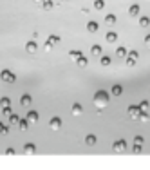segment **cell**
Instances as JSON below:
<instances>
[{
	"label": "cell",
	"instance_id": "34",
	"mask_svg": "<svg viewBox=\"0 0 150 170\" xmlns=\"http://www.w3.org/2000/svg\"><path fill=\"white\" fill-rule=\"evenodd\" d=\"M141 150H143V147H141V145H134V154H139Z\"/></svg>",
	"mask_w": 150,
	"mask_h": 170
},
{
	"label": "cell",
	"instance_id": "20",
	"mask_svg": "<svg viewBox=\"0 0 150 170\" xmlns=\"http://www.w3.org/2000/svg\"><path fill=\"white\" fill-rule=\"evenodd\" d=\"M116 56L125 58L127 56V49H125V47H118V49H116Z\"/></svg>",
	"mask_w": 150,
	"mask_h": 170
},
{
	"label": "cell",
	"instance_id": "36",
	"mask_svg": "<svg viewBox=\"0 0 150 170\" xmlns=\"http://www.w3.org/2000/svg\"><path fill=\"white\" fill-rule=\"evenodd\" d=\"M0 134H4V136H5V134H9V127H5V125H4V128H2V132H0Z\"/></svg>",
	"mask_w": 150,
	"mask_h": 170
},
{
	"label": "cell",
	"instance_id": "37",
	"mask_svg": "<svg viewBox=\"0 0 150 170\" xmlns=\"http://www.w3.org/2000/svg\"><path fill=\"white\" fill-rule=\"evenodd\" d=\"M5 154H7V156H13V154H15V150H13V148H7V150H5Z\"/></svg>",
	"mask_w": 150,
	"mask_h": 170
},
{
	"label": "cell",
	"instance_id": "26",
	"mask_svg": "<svg viewBox=\"0 0 150 170\" xmlns=\"http://www.w3.org/2000/svg\"><path fill=\"white\" fill-rule=\"evenodd\" d=\"M2 114H4L5 118H9L11 114H13V111H11V107H4V109H2Z\"/></svg>",
	"mask_w": 150,
	"mask_h": 170
},
{
	"label": "cell",
	"instance_id": "13",
	"mask_svg": "<svg viewBox=\"0 0 150 170\" xmlns=\"http://www.w3.org/2000/svg\"><path fill=\"white\" fill-rule=\"evenodd\" d=\"M98 27H100L98 22H92V20H91V22L87 24V31H89V33H96V31H98Z\"/></svg>",
	"mask_w": 150,
	"mask_h": 170
},
{
	"label": "cell",
	"instance_id": "25",
	"mask_svg": "<svg viewBox=\"0 0 150 170\" xmlns=\"http://www.w3.org/2000/svg\"><path fill=\"white\" fill-rule=\"evenodd\" d=\"M101 65H103V67L110 65V56H101Z\"/></svg>",
	"mask_w": 150,
	"mask_h": 170
},
{
	"label": "cell",
	"instance_id": "21",
	"mask_svg": "<svg viewBox=\"0 0 150 170\" xmlns=\"http://www.w3.org/2000/svg\"><path fill=\"white\" fill-rule=\"evenodd\" d=\"M9 105H11V101H9L7 96H2V98H0V107H2V109H4V107H9Z\"/></svg>",
	"mask_w": 150,
	"mask_h": 170
},
{
	"label": "cell",
	"instance_id": "41",
	"mask_svg": "<svg viewBox=\"0 0 150 170\" xmlns=\"http://www.w3.org/2000/svg\"><path fill=\"white\" fill-rule=\"evenodd\" d=\"M2 128H4V125H2V121H0V132H2Z\"/></svg>",
	"mask_w": 150,
	"mask_h": 170
},
{
	"label": "cell",
	"instance_id": "8",
	"mask_svg": "<svg viewBox=\"0 0 150 170\" xmlns=\"http://www.w3.org/2000/svg\"><path fill=\"white\" fill-rule=\"evenodd\" d=\"M96 136H94V134H89V136H85V145L87 147H94V145H96Z\"/></svg>",
	"mask_w": 150,
	"mask_h": 170
},
{
	"label": "cell",
	"instance_id": "2",
	"mask_svg": "<svg viewBox=\"0 0 150 170\" xmlns=\"http://www.w3.org/2000/svg\"><path fill=\"white\" fill-rule=\"evenodd\" d=\"M0 78H2V81H5V83H13V81L16 80V76L7 69H4L2 72H0Z\"/></svg>",
	"mask_w": 150,
	"mask_h": 170
},
{
	"label": "cell",
	"instance_id": "38",
	"mask_svg": "<svg viewBox=\"0 0 150 170\" xmlns=\"http://www.w3.org/2000/svg\"><path fill=\"white\" fill-rule=\"evenodd\" d=\"M51 49H52V45H51L49 42H47V44H45V51H51Z\"/></svg>",
	"mask_w": 150,
	"mask_h": 170
},
{
	"label": "cell",
	"instance_id": "15",
	"mask_svg": "<svg viewBox=\"0 0 150 170\" xmlns=\"http://www.w3.org/2000/svg\"><path fill=\"white\" fill-rule=\"evenodd\" d=\"M27 127H29V119L22 118V119H20V123H18V128H20V130H27Z\"/></svg>",
	"mask_w": 150,
	"mask_h": 170
},
{
	"label": "cell",
	"instance_id": "16",
	"mask_svg": "<svg viewBox=\"0 0 150 170\" xmlns=\"http://www.w3.org/2000/svg\"><path fill=\"white\" fill-rule=\"evenodd\" d=\"M7 119H9V125H18L22 118H20V116H16V114H11V116H9Z\"/></svg>",
	"mask_w": 150,
	"mask_h": 170
},
{
	"label": "cell",
	"instance_id": "22",
	"mask_svg": "<svg viewBox=\"0 0 150 170\" xmlns=\"http://www.w3.org/2000/svg\"><path fill=\"white\" fill-rule=\"evenodd\" d=\"M91 53L94 54V56H100V54H101V45H92V49H91Z\"/></svg>",
	"mask_w": 150,
	"mask_h": 170
},
{
	"label": "cell",
	"instance_id": "3",
	"mask_svg": "<svg viewBox=\"0 0 150 170\" xmlns=\"http://www.w3.org/2000/svg\"><path fill=\"white\" fill-rule=\"evenodd\" d=\"M112 148H114L116 152H125V150H127V141H125V139H118V141H114Z\"/></svg>",
	"mask_w": 150,
	"mask_h": 170
},
{
	"label": "cell",
	"instance_id": "11",
	"mask_svg": "<svg viewBox=\"0 0 150 170\" xmlns=\"http://www.w3.org/2000/svg\"><path fill=\"white\" fill-rule=\"evenodd\" d=\"M25 118L29 119V123H36V121H38V112H36V111H29Z\"/></svg>",
	"mask_w": 150,
	"mask_h": 170
},
{
	"label": "cell",
	"instance_id": "40",
	"mask_svg": "<svg viewBox=\"0 0 150 170\" xmlns=\"http://www.w3.org/2000/svg\"><path fill=\"white\" fill-rule=\"evenodd\" d=\"M33 2H35V4H42L44 0H33Z\"/></svg>",
	"mask_w": 150,
	"mask_h": 170
},
{
	"label": "cell",
	"instance_id": "12",
	"mask_svg": "<svg viewBox=\"0 0 150 170\" xmlns=\"http://www.w3.org/2000/svg\"><path fill=\"white\" fill-rule=\"evenodd\" d=\"M139 5L138 4H134V5H130V9H128V15L130 16H139Z\"/></svg>",
	"mask_w": 150,
	"mask_h": 170
},
{
	"label": "cell",
	"instance_id": "32",
	"mask_svg": "<svg viewBox=\"0 0 150 170\" xmlns=\"http://www.w3.org/2000/svg\"><path fill=\"white\" fill-rule=\"evenodd\" d=\"M134 145H143V138L141 136H136L134 138Z\"/></svg>",
	"mask_w": 150,
	"mask_h": 170
},
{
	"label": "cell",
	"instance_id": "24",
	"mask_svg": "<svg viewBox=\"0 0 150 170\" xmlns=\"http://www.w3.org/2000/svg\"><path fill=\"white\" fill-rule=\"evenodd\" d=\"M47 42H49L51 45H56V44H60V36H49V40H47Z\"/></svg>",
	"mask_w": 150,
	"mask_h": 170
},
{
	"label": "cell",
	"instance_id": "4",
	"mask_svg": "<svg viewBox=\"0 0 150 170\" xmlns=\"http://www.w3.org/2000/svg\"><path fill=\"white\" fill-rule=\"evenodd\" d=\"M49 127L52 128L54 132H56V130H60V128H62V119H60L58 116H54V118H51V119H49Z\"/></svg>",
	"mask_w": 150,
	"mask_h": 170
},
{
	"label": "cell",
	"instance_id": "28",
	"mask_svg": "<svg viewBox=\"0 0 150 170\" xmlns=\"http://www.w3.org/2000/svg\"><path fill=\"white\" fill-rule=\"evenodd\" d=\"M81 56V53H78V51H71L69 53V58H72V60H78Z\"/></svg>",
	"mask_w": 150,
	"mask_h": 170
},
{
	"label": "cell",
	"instance_id": "10",
	"mask_svg": "<svg viewBox=\"0 0 150 170\" xmlns=\"http://www.w3.org/2000/svg\"><path fill=\"white\" fill-rule=\"evenodd\" d=\"M71 112H72V116H80V114H83V107H81L80 103H74Z\"/></svg>",
	"mask_w": 150,
	"mask_h": 170
},
{
	"label": "cell",
	"instance_id": "18",
	"mask_svg": "<svg viewBox=\"0 0 150 170\" xmlns=\"http://www.w3.org/2000/svg\"><path fill=\"white\" fill-rule=\"evenodd\" d=\"M139 25L141 27H148L150 25V18L148 16H139Z\"/></svg>",
	"mask_w": 150,
	"mask_h": 170
},
{
	"label": "cell",
	"instance_id": "23",
	"mask_svg": "<svg viewBox=\"0 0 150 170\" xmlns=\"http://www.w3.org/2000/svg\"><path fill=\"white\" fill-rule=\"evenodd\" d=\"M105 24H107V25L116 24V16H114V15H107V16H105Z\"/></svg>",
	"mask_w": 150,
	"mask_h": 170
},
{
	"label": "cell",
	"instance_id": "5",
	"mask_svg": "<svg viewBox=\"0 0 150 170\" xmlns=\"http://www.w3.org/2000/svg\"><path fill=\"white\" fill-rule=\"evenodd\" d=\"M128 114H130L134 119H139V114H141L139 105H132V107H128Z\"/></svg>",
	"mask_w": 150,
	"mask_h": 170
},
{
	"label": "cell",
	"instance_id": "30",
	"mask_svg": "<svg viewBox=\"0 0 150 170\" xmlns=\"http://www.w3.org/2000/svg\"><path fill=\"white\" fill-rule=\"evenodd\" d=\"M139 109H141L143 112H147V111H148V101H141V103H139Z\"/></svg>",
	"mask_w": 150,
	"mask_h": 170
},
{
	"label": "cell",
	"instance_id": "29",
	"mask_svg": "<svg viewBox=\"0 0 150 170\" xmlns=\"http://www.w3.org/2000/svg\"><path fill=\"white\" fill-rule=\"evenodd\" d=\"M94 8H96L98 11L103 9V0H94Z\"/></svg>",
	"mask_w": 150,
	"mask_h": 170
},
{
	"label": "cell",
	"instance_id": "35",
	"mask_svg": "<svg viewBox=\"0 0 150 170\" xmlns=\"http://www.w3.org/2000/svg\"><path fill=\"white\" fill-rule=\"evenodd\" d=\"M128 56L134 58V60H138V53H136V51H130V53H128Z\"/></svg>",
	"mask_w": 150,
	"mask_h": 170
},
{
	"label": "cell",
	"instance_id": "27",
	"mask_svg": "<svg viewBox=\"0 0 150 170\" xmlns=\"http://www.w3.org/2000/svg\"><path fill=\"white\" fill-rule=\"evenodd\" d=\"M42 5H44V9H52V0H44Z\"/></svg>",
	"mask_w": 150,
	"mask_h": 170
},
{
	"label": "cell",
	"instance_id": "7",
	"mask_svg": "<svg viewBox=\"0 0 150 170\" xmlns=\"http://www.w3.org/2000/svg\"><path fill=\"white\" fill-rule=\"evenodd\" d=\"M31 103H33V98L29 96V94H24V96L20 98V105L22 107H29Z\"/></svg>",
	"mask_w": 150,
	"mask_h": 170
},
{
	"label": "cell",
	"instance_id": "1",
	"mask_svg": "<svg viewBox=\"0 0 150 170\" xmlns=\"http://www.w3.org/2000/svg\"><path fill=\"white\" fill-rule=\"evenodd\" d=\"M108 94L105 92V91H98L96 94H94V105L96 107H100V109H103L107 103H108Z\"/></svg>",
	"mask_w": 150,
	"mask_h": 170
},
{
	"label": "cell",
	"instance_id": "19",
	"mask_svg": "<svg viewBox=\"0 0 150 170\" xmlns=\"http://www.w3.org/2000/svg\"><path fill=\"white\" fill-rule=\"evenodd\" d=\"M76 63H78L80 67H87V63H89V60H87V58L83 56V54H81V56H80V58L76 60Z\"/></svg>",
	"mask_w": 150,
	"mask_h": 170
},
{
	"label": "cell",
	"instance_id": "6",
	"mask_svg": "<svg viewBox=\"0 0 150 170\" xmlns=\"http://www.w3.org/2000/svg\"><path fill=\"white\" fill-rule=\"evenodd\" d=\"M25 49H27V53H36L38 51V44L35 42V40H31V42L25 44Z\"/></svg>",
	"mask_w": 150,
	"mask_h": 170
},
{
	"label": "cell",
	"instance_id": "31",
	"mask_svg": "<svg viewBox=\"0 0 150 170\" xmlns=\"http://www.w3.org/2000/svg\"><path fill=\"white\" fill-rule=\"evenodd\" d=\"M139 119H141V121H148V119H150V116H148L147 112H143V111H141V114H139Z\"/></svg>",
	"mask_w": 150,
	"mask_h": 170
},
{
	"label": "cell",
	"instance_id": "39",
	"mask_svg": "<svg viewBox=\"0 0 150 170\" xmlns=\"http://www.w3.org/2000/svg\"><path fill=\"white\" fill-rule=\"evenodd\" d=\"M145 44H147V45H150V35H148L147 38H145Z\"/></svg>",
	"mask_w": 150,
	"mask_h": 170
},
{
	"label": "cell",
	"instance_id": "9",
	"mask_svg": "<svg viewBox=\"0 0 150 170\" xmlns=\"http://www.w3.org/2000/svg\"><path fill=\"white\" fill-rule=\"evenodd\" d=\"M24 152L29 154V156H33V154H36V147L33 145V143H25L24 145Z\"/></svg>",
	"mask_w": 150,
	"mask_h": 170
},
{
	"label": "cell",
	"instance_id": "14",
	"mask_svg": "<svg viewBox=\"0 0 150 170\" xmlns=\"http://www.w3.org/2000/svg\"><path fill=\"white\" fill-rule=\"evenodd\" d=\"M116 40H118V35H116L114 31H108V33H107V42H108V44H114Z\"/></svg>",
	"mask_w": 150,
	"mask_h": 170
},
{
	"label": "cell",
	"instance_id": "17",
	"mask_svg": "<svg viewBox=\"0 0 150 170\" xmlns=\"http://www.w3.org/2000/svg\"><path fill=\"white\" fill-rule=\"evenodd\" d=\"M123 94V87L121 85H114L112 87V96H121Z\"/></svg>",
	"mask_w": 150,
	"mask_h": 170
},
{
	"label": "cell",
	"instance_id": "33",
	"mask_svg": "<svg viewBox=\"0 0 150 170\" xmlns=\"http://www.w3.org/2000/svg\"><path fill=\"white\" fill-rule=\"evenodd\" d=\"M127 65H128V67H134V65H136V60L128 56V58H127Z\"/></svg>",
	"mask_w": 150,
	"mask_h": 170
}]
</instances>
